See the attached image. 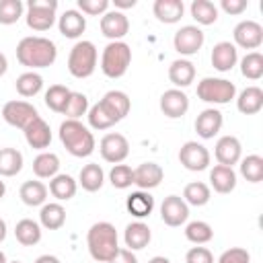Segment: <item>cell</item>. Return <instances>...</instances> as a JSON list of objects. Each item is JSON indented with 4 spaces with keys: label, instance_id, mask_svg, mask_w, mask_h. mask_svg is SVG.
<instances>
[{
    "label": "cell",
    "instance_id": "6da1fadb",
    "mask_svg": "<svg viewBox=\"0 0 263 263\" xmlns=\"http://www.w3.org/2000/svg\"><path fill=\"white\" fill-rule=\"evenodd\" d=\"M58 58V47L51 39L41 37V35H29L23 37L16 45V60L21 66L29 68V70H39V68H47L55 62Z\"/></svg>",
    "mask_w": 263,
    "mask_h": 263
},
{
    "label": "cell",
    "instance_id": "7a4b0ae2",
    "mask_svg": "<svg viewBox=\"0 0 263 263\" xmlns=\"http://www.w3.org/2000/svg\"><path fill=\"white\" fill-rule=\"evenodd\" d=\"M88 253L97 263H109L119 251L117 230L111 222H95L86 234Z\"/></svg>",
    "mask_w": 263,
    "mask_h": 263
},
{
    "label": "cell",
    "instance_id": "3957f363",
    "mask_svg": "<svg viewBox=\"0 0 263 263\" xmlns=\"http://www.w3.org/2000/svg\"><path fill=\"white\" fill-rule=\"evenodd\" d=\"M60 142L76 158L90 156L97 146L92 132L78 119H64L60 123Z\"/></svg>",
    "mask_w": 263,
    "mask_h": 263
},
{
    "label": "cell",
    "instance_id": "277c9868",
    "mask_svg": "<svg viewBox=\"0 0 263 263\" xmlns=\"http://www.w3.org/2000/svg\"><path fill=\"white\" fill-rule=\"evenodd\" d=\"M132 64V47L125 41H109L101 53V70L107 78H121Z\"/></svg>",
    "mask_w": 263,
    "mask_h": 263
},
{
    "label": "cell",
    "instance_id": "5b68a950",
    "mask_svg": "<svg viewBox=\"0 0 263 263\" xmlns=\"http://www.w3.org/2000/svg\"><path fill=\"white\" fill-rule=\"evenodd\" d=\"M97 47L92 41H76L68 53V72L74 78H88L97 70Z\"/></svg>",
    "mask_w": 263,
    "mask_h": 263
},
{
    "label": "cell",
    "instance_id": "8992f818",
    "mask_svg": "<svg viewBox=\"0 0 263 263\" xmlns=\"http://www.w3.org/2000/svg\"><path fill=\"white\" fill-rule=\"evenodd\" d=\"M197 97L203 103H212V105H226L236 97V86L234 82L226 80V78H212L205 76L197 82Z\"/></svg>",
    "mask_w": 263,
    "mask_h": 263
},
{
    "label": "cell",
    "instance_id": "52a82bcc",
    "mask_svg": "<svg viewBox=\"0 0 263 263\" xmlns=\"http://www.w3.org/2000/svg\"><path fill=\"white\" fill-rule=\"evenodd\" d=\"M58 0H29L27 2V27L33 31H47L55 23Z\"/></svg>",
    "mask_w": 263,
    "mask_h": 263
},
{
    "label": "cell",
    "instance_id": "ba28073f",
    "mask_svg": "<svg viewBox=\"0 0 263 263\" xmlns=\"http://www.w3.org/2000/svg\"><path fill=\"white\" fill-rule=\"evenodd\" d=\"M35 117H39V113H37V109L29 101L14 99V101L4 103V107H2V119L8 125L18 127V129H25Z\"/></svg>",
    "mask_w": 263,
    "mask_h": 263
},
{
    "label": "cell",
    "instance_id": "9c48e42d",
    "mask_svg": "<svg viewBox=\"0 0 263 263\" xmlns=\"http://www.w3.org/2000/svg\"><path fill=\"white\" fill-rule=\"evenodd\" d=\"M99 152H101L103 160H107L111 164H121L129 154V142H127V138L123 134L111 132V134H105L101 138Z\"/></svg>",
    "mask_w": 263,
    "mask_h": 263
},
{
    "label": "cell",
    "instance_id": "30bf717a",
    "mask_svg": "<svg viewBox=\"0 0 263 263\" xmlns=\"http://www.w3.org/2000/svg\"><path fill=\"white\" fill-rule=\"evenodd\" d=\"M210 160H212L210 150H208L203 144L195 142V140L185 142V144L181 146V150H179V162H181L187 171H193V173L205 171V168L210 166Z\"/></svg>",
    "mask_w": 263,
    "mask_h": 263
},
{
    "label": "cell",
    "instance_id": "8fae6325",
    "mask_svg": "<svg viewBox=\"0 0 263 263\" xmlns=\"http://www.w3.org/2000/svg\"><path fill=\"white\" fill-rule=\"evenodd\" d=\"M203 41H205V35H203V31H201L199 27H195V25H185V27H181V29L175 33V37H173L175 51L181 53V55H195V53L201 49Z\"/></svg>",
    "mask_w": 263,
    "mask_h": 263
},
{
    "label": "cell",
    "instance_id": "7c38bea8",
    "mask_svg": "<svg viewBox=\"0 0 263 263\" xmlns=\"http://www.w3.org/2000/svg\"><path fill=\"white\" fill-rule=\"evenodd\" d=\"M232 37H234V45L242 49H257L263 43V27L257 21L245 18L234 27Z\"/></svg>",
    "mask_w": 263,
    "mask_h": 263
},
{
    "label": "cell",
    "instance_id": "4fadbf2b",
    "mask_svg": "<svg viewBox=\"0 0 263 263\" xmlns=\"http://www.w3.org/2000/svg\"><path fill=\"white\" fill-rule=\"evenodd\" d=\"M160 218L166 226H181L187 222L189 218V205L183 201L181 195H168L164 197V201L160 203Z\"/></svg>",
    "mask_w": 263,
    "mask_h": 263
},
{
    "label": "cell",
    "instance_id": "5bb4252c",
    "mask_svg": "<svg viewBox=\"0 0 263 263\" xmlns=\"http://www.w3.org/2000/svg\"><path fill=\"white\" fill-rule=\"evenodd\" d=\"M160 111L168 119H179L189 111V97L181 88H168L160 95Z\"/></svg>",
    "mask_w": 263,
    "mask_h": 263
},
{
    "label": "cell",
    "instance_id": "9a60e30c",
    "mask_svg": "<svg viewBox=\"0 0 263 263\" xmlns=\"http://www.w3.org/2000/svg\"><path fill=\"white\" fill-rule=\"evenodd\" d=\"M129 31V21L121 10H107L101 16V33L111 41H121Z\"/></svg>",
    "mask_w": 263,
    "mask_h": 263
},
{
    "label": "cell",
    "instance_id": "2e32d148",
    "mask_svg": "<svg viewBox=\"0 0 263 263\" xmlns=\"http://www.w3.org/2000/svg\"><path fill=\"white\" fill-rule=\"evenodd\" d=\"M99 103L115 123H119L132 109V101L123 90H107Z\"/></svg>",
    "mask_w": 263,
    "mask_h": 263
},
{
    "label": "cell",
    "instance_id": "e0dca14e",
    "mask_svg": "<svg viewBox=\"0 0 263 263\" xmlns=\"http://www.w3.org/2000/svg\"><path fill=\"white\" fill-rule=\"evenodd\" d=\"M214 156H216L218 164H224V166H232V164H236V162L242 158V146H240V140H238L236 136H222V138H218Z\"/></svg>",
    "mask_w": 263,
    "mask_h": 263
},
{
    "label": "cell",
    "instance_id": "ac0fdd59",
    "mask_svg": "<svg viewBox=\"0 0 263 263\" xmlns=\"http://www.w3.org/2000/svg\"><path fill=\"white\" fill-rule=\"evenodd\" d=\"M222 123H224L222 111H218L216 107H208V109H203L197 115V119H195V132H197L199 138L212 140L222 129Z\"/></svg>",
    "mask_w": 263,
    "mask_h": 263
},
{
    "label": "cell",
    "instance_id": "d6986e66",
    "mask_svg": "<svg viewBox=\"0 0 263 263\" xmlns=\"http://www.w3.org/2000/svg\"><path fill=\"white\" fill-rule=\"evenodd\" d=\"M23 134H25L27 144H29L31 148H35V150H45V148L51 144V129H49V123H47L41 115L35 117V119L23 129Z\"/></svg>",
    "mask_w": 263,
    "mask_h": 263
},
{
    "label": "cell",
    "instance_id": "ffe728a7",
    "mask_svg": "<svg viewBox=\"0 0 263 263\" xmlns=\"http://www.w3.org/2000/svg\"><path fill=\"white\" fill-rule=\"evenodd\" d=\"M162 179H164V171L156 162H142L134 168V185H138L142 191L158 187Z\"/></svg>",
    "mask_w": 263,
    "mask_h": 263
},
{
    "label": "cell",
    "instance_id": "44dd1931",
    "mask_svg": "<svg viewBox=\"0 0 263 263\" xmlns=\"http://www.w3.org/2000/svg\"><path fill=\"white\" fill-rule=\"evenodd\" d=\"M212 66L218 70V72H230L236 62H238V51H236V45L230 43V41H220L212 47Z\"/></svg>",
    "mask_w": 263,
    "mask_h": 263
},
{
    "label": "cell",
    "instance_id": "7402d4cb",
    "mask_svg": "<svg viewBox=\"0 0 263 263\" xmlns=\"http://www.w3.org/2000/svg\"><path fill=\"white\" fill-rule=\"evenodd\" d=\"M58 29L64 37L68 39H78L84 29H86V16L76 10V8H70V10H64L62 16H58Z\"/></svg>",
    "mask_w": 263,
    "mask_h": 263
},
{
    "label": "cell",
    "instance_id": "603a6c76",
    "mask_svg": "<svg viewBox=\"0 0 263 263\" xmlns=\"http://www.w3.org/2000/svg\"><path fill=\"white\" fill-rule=\"evenodd\" d=\"M123 240H125V249H129V251H142V249H146L150 245L152 232H150L148 224H144L142 220H136V222H129L125 226Z\"/></svg>",
    "mask_w": 263,
    "mask_h": 263
},
{
    "label": "cell",
    "instance_id": "cb8c5ba5",
    "mask_svg": "<svg viewBox=\"0 0 263 263\" xmlns=\"http://www.w3.org/2000/svg\"><path fill=\"white\" fill-rule=\"evenodd\" d=\"M152 12L160 23L175 25V23H179L183 18L185 4H183V0H154Z\"/></svg>",
    "mask_w": 263,
    "mask_h": 263
},
{
    "label": "cell",
    "instance_id": "d4e9b609",
    "mask_svg": "<svg viewBox=\"0 0 263 263\" xmlns=\"http://www.w3.org/2000/svg\"><path fill=\"white\" fill-rule=\"evenodd\" d=\"M125 208H127V212H129L134 218H138V220L148 218V216L152 214V210H154V197H152L148 191H142V189L132 191V193L127 195V199H125Z\"/></svg>",
    "mask_w": 263,
    "mask_h": 263
},
{
    "label": "cell",
    "instance_id": "484cf974",
    "mask_svg": "<svg viewBox=\"0 0 263 263\" xmlns=\"http://www.w3.org/2000/svg\"><path fill=\"white\" fill-rule=\"evenodd\" d=\"M168 80L175 84V88L189 86L195 80V66L189 60H185V58H179V60L171 62V66H168Z\"/></svg>",
    "mask_w": 263,
    "mask_h": 263
},
{
    "label": "cell",
    "instance_id": "4316f807",
    "mask_svg": "<svg viewBox=\"0 0 263 263\" xmlns=\"http://www.w3.org/2000/svg\"><path fill=\"white\" fill-rule=\"evenodd\" d=\"M210 185L214 187L216 193H230L236 187V173L232 166H224V164H216L210 171Z\"/></svg>",
    "mask_w": 263,
    "mask_h": 263
},
{
    "label": "cell",
    "instance_id": "83f0119b",
    "mask_svg": "<svg viewBox=\"0 0 263 263\" xmlns=\"http://www.w3.org/2000/svg\"><path fill=\"white\" fill-rule=\"evenodd\" d=\"M76 189H78V181L72 175H66V173H58L53 179H49V187H47V191L58 201L72 199L76 195Z\"/></svg>",
    "mask_w": 263,
    "mask_h": 263
},
{
    "label": "cell",
    "instance_id": "f1b7e54d",
    "mask_svg": "<svg viewBox=\"0 0 263 263\" xmlns=\"http://www.w3.org/2000/svg\"><path fill=\"white\" fill-rule=\"evenodd\" d=\"M236 109L242 115H255L263 109V90L259 86H247L236 97Z\"/></svg>",
    "mask_w": 263,
    "mask_h": 263
},
{
    "label": "cell",
    "instance_id": "f546056e",
    "mask_svg": "<svg viewBox=\"0 0 263 263\" xmlns=\"http://www.w3.org/2000/svg\"><path fill=\"white\" fill-rule=\"evenodd\" d=\"M39 224L45 228V230H58L66 224V210L60 201H49V203H43L41 205V212H39Z\"/></svg>",
    "mask_w": 263,
    "mask_h": 263
},
{
    "label": "cell",
    "instance_id": "4dcf8cb0",
    "mask_svg": "<svg viewBox=\"0 0 263 263\" xmlns=\"http://www.w3.org/2000/svg\"><path fill=\"white\" fill-rule=\"evenodd\" d=\"M103 183H105V173H103L101 164H97V162H88V164H84V166L80 168L78 185H80L84 191L95 193V191H99V189L103 187Z\"/></svg>",
    "mask_w": 263,
    "mask_h": 263
},
{
    "label": "cell",
    "instance_id": "1f68e13d",
    "mask_svg": "<svg viewBox=\"0 0 263 263\" xmlns=\"http://www.w3.org/2000/svg\"><path fill=\"white\" fill-rule=\"evenodd\" d=\"M14 236L23 247H35L41 240V224L31 218H23L14 226Z\"/></svg>",
    "mask_w": 263,
    "mask_h": 263
},
{
    "label": "cell",
    "instance_id": "d6a6232c",
    "mask_svg": "<svg viewBox=\"0 0 263 263\" xmlns=\"http://www.w3.org/2000/svg\"><path fill=\"white\" fill-rule=\"evenodd\" d=\"M33 173L39 179H53L60 173V158L53 152H39L33 160Z\"/></svg>",
    "mask_w": 263,
    "mask_h": 263
},
{
    "label": "cell",
    "instance_id": "836d02e7",
    "mask_svg": "<svg viewBox=\"0 0 263 263\" xmlns=\"http://www.w3.org/2000/svg\"><path fill=\"white\" fill-rule=\"evenodd\" d=\"M18 195L23 199L25 205H31V208H37V205H43L45 199H47V187L41 183V181H25L18 189Z\"/></svg>",
    "mask_w": 263,
    "mask_h": 263
},
{
    "label": "cell",
    "instance_id": "e575fe53",
    "mask_svg": "<svg viewBox=\"0 0 263 263\" xmlns=\"http://www.w3.org/2000/svg\"><path fill=\"white\" fill-rule=\"evenodd\" d=\"M23 171V154L16 148H0V177H14Z\"/></svg>",
    "mask_w": 263,
    "mask_h": 263
},
{
    "label": "cell",
    "instance_id": "d590c367",
    "mask_svg": "<svg viewBox=\"0 0 263 263\" xmlns=\"http://www.w3.org/2000/svg\"><path fill=\"white\" fill-rule=\"evenodd\" d=\"M210 199H212L210 185H205V183H201V181H191V183H187L185 189H183V201H185L187 205L201 208V205H205Z\"/></svg>",
    "mask_w": 263,
    "mask_h": 263
},
{
    "label": "cell",
    "instance_id": "8d00e7d4",
    "mask_svg": "<svg viewBox=\"0 0 263 263\" xmlns=\"http://www.w3.org/2000/svg\"><path fill=\"white\" fill-rule=\"evenodd\" d=\"M14 86H16V92H18L21 97L31 99V97H35V95L41 92V88H43V78H41V74L29 70V72H23V74L16 78Z\"/></svg>",
    "mask_w": 263,
    "mask_h": 263
},
{
    "label": "cell",
    "instance_id": "74e56055",
    "mask_svg": "<svg viewBox=\"0 0 263 263\" xmlns=\"http://www.w3.org/2000/svg\"><path fill=\"white\" fill-rule=\"evenodd\" d=\"M191 16L197 21V25H214L218 21V6L210 0H193L191 6Z\"/></svg>",
    "mask_w": 263,
    "mask_h": 263
},
{
    "label": "cell",
    "instance_id": "f35d334b",
    "mask_svg": "<svg viewBox=\"0 0 263 263\" xmlns=\"http://www.w3.org/2000/svg\"><path fill=\"white\" fill-rule=\"evenodd\" d=\"M70 88L68 86H64V84H51L47 90H45V97H43V101H45V105L53 111V113H62L64 111V107H66V103H68V99H70Z\"/></svg>",
    "mask_w": 263,
    "mask_h": 263
},
{
    "label": "cell",
    "instance_id": "ab89813d",
    "mask_svg": "<svg viewBox=\"0 0 263 263\" xmlns=\"http://www.w3.org/2000/svg\"><path fill=\"white\" fill-rule=\"evenodd\" d=\"M240 162V175L249 183H261L263 181V158L259 154H249L238 160Z\"/></svg>",
    "mask_w": 263,
    "mask_h": 263
},
{
    "label": "cell",
    "instance_id": "60d3db41",
    "mask_svg": "<svg viewBox=\"0 0 263 263\" xmlns=\"http://www.w3.org/2000/svg\"><path fill=\"white\" fill-rule=\"evenodd\" d=\"M185 238L193 245H205L214 238V230L208 222L203 220H193L185 226Z\"/></svg>",
    "mask_w": 263,
    "mask_h": 263
},
{
    "label": "cell",
    "instance_id": "b9f144b4",
    "mask_svg": "<svg viewBox=\"0 0 263 263\" xmlns=\"http://www.w3.org/2000/svg\"><path fill=\"white\" fill-rule=\"evenodd\" d=\"M86 113H88V97L84 92H74L72 90L62 115H66V119H78L80 121V117L86 115Z\"/></svg>",
    "mask_w": 263,
    "mask_h": 263
},
{
    "label": "cell",
    "instance_id": "7bdbcfd3",
    "mask_svg": "<svg viewBox=\"0 0 263 263\" xmlns=\"http://www.w3.org/2000/svg\"><path fill=\"white\" fill-rule=\"evenodd\" d=\"M240 74L249 80H259L263 76V55L259 51H249L240 60Z\"/></svg>",
    "mask_w": 263,
    "mask_h": 263
},
{
    "label": "cell",
    "instance_id": "ee69618b",
    "mask_svg": "<svg viewBox=\"0 0 263 263\" xmlns=\"http://www.w3.org/2000/svg\"><path fill=\"white\" fill-rule=\"evenodd\" d=\"M109 181L115 189H127L134 185V168L129 164H113L109 171Z\"/></svg>",
    "mask_w": 263,
    "mask_h": 263
},
{
    "label": "cell",
    "instance_id": "f6af8a7d",
    "mask_svg": "<svg viewBox=\"0 0 263 263\" xmlns=\"http://www.w3.org/2000/svg\"><path fill=\"white\" fill-rule=\"evenodd\" d=\"M25 12L21 0H0V25H14Z\"/></svg>",
    "mask_w": 263,
    "mask_h": 263
},
{
    "label": "cell",
    "instance_id": "bcb514c9",
    "mask_svg": "<svg viewBox=\"0 0 263 263\" xmlns=\"http://www.w3.org/2000/svg\"><path fill=\"white\" fill-rule=\"evenodd\" d=\"M86 117H88V125L92 129H109L115 125V121L107 115V111L101 107V103H95L92 107H88Z\"/></svg>",
    "mask_w": 263,
    "mask_h": 263
},
{
    "label": "cell",
    "instance_id": "7dc6e473",
    "mask_svg": "<svg viewBox=\"0 0 263 263\" xmlns=\"http://www.w3.org/2000/svg\"><path fill=\"white\" fill-rule=\"evenodd\" d=\"M78 10L88 16H103L109 10V0H78Z\"/></svg>",
    "mask_w": 263,
    "mask_h": 263
},
{
    "label": "cell",
    "instance_id": "c3c4849f",
    "mask_svg": "<svg viewBox=\"0 0 263 263\" xmlns=\"http://www.w3.org/2000/svg\"><path fill=\"white\" fill-rule=\"evenodd\" d=\"M218 263H251V255L242 247H232V249H226L220 255Z\"/></svg>",
    "mask_w": 263,
    "mask_h": 263
},
{
    "label": "cell",
    "instance_id": "681fc988",
    "mask_svg": "<svg viewBox=\"0 0 263 263\" xmlns=\"http://www.w3.org/2000/svg\"><path fill=\"white\" fill-rule=\"evenodd\" d=\"M185 263H214V255L208 247H191L185 255Z\"/></svg>",
    "mask_w": 263,
    "mask_h": 263
},
{
    "label": "cell",
    "instance_id": "f907efd6",
    "mask_svg": "<svg viewBox=\"0 0 263 263\" xmlns=\"http://www.w3.org/2000/svg\"><path fill=\"white\" fill-rule=\"evenodd\" d=\"M247 6H249L247 0H222L220 2V8L226 14H242L247 10Z\"/></svg>",
    "mask_w": 263,
    "mask_h": 263
},
{
    "label": "cell",
    "instance_id": "816d5d0a",
    "mask_svg": "<svg viewBox=\"0 0 263 263\" xmlns=\"http://www.w3.org/2000/svg\"><path fill=\"white\" fill-rule=\"evenodd\" d=\"M109 263H138V257L134 255V251L119 247V251L115 253V257H113Z\"/></svg>",
    "mask_w": 263,
    "mask_h": 263
},
{
    "label": "cell",
    "instance_id": "f5cc1de1",
    "mask_svg": "<svg viewBox=\"0 0 263 263\" xmlns=\"http://www.w3.org/2000/svg\"><path fill=\"white\" fill-rule=\"evenodd\" d=\"M113 6L115 10H125V8H134L136 6V0H113Z\"/></svg>",
    "mask_w": 263,
    "mask_h": 263
},
{
    "label": "cell",
    "instance_id": "db71d44e",
    "mask_svg": "<svg viewBox=\"0 0 263 263\" xmlns=\"http://www.w3.org/2000/svg\"><path fill=\"white\" fill-rule=\"evenodd\" d=\"M35 263H62L55 255H39L37 259H35Z\"/></svg>",
    "mask_w": 263,
    "mask_h": 263
},
{
    "label": "cell",
    "instance_id": "11a10c76",
    "mask_svg": "<svg viewBox=\"0 0 263 263\" xmlns=\"http://www.w3.org/2000/svg\"><path fill=\"white\" fill-rule=\"evenodd\" d=\"M6 70H8V60H6V55L0 51V76H4Z\"/></svg>",
    "mask_w": 263,
    "mask_h": 263
},
{
    "label": "cell",
    "instance_id": "9f6ffc18",
    "mask_svg": "<svg viewBox=\"0 0 263 263\" xmlns=\"http://www.w3.org/2000/svg\"><path fill=\"white\" fill-rule=\"evenodd\" d=\"M148 263H171V259H168V257H162V255H156V257H152Z\"/></svg>",
    "mask_w": 263,
    "mask_h": 263
},
{
    "label": "cell",
    "instance_id": "6f0895ef",
    "mask_svg": "<svg viewBox=\"0 0 263 263\" xmlns=\"http://www.w3.org/2000/svg\"><path fill=\"white\" fill-rule=\"evenodd\" d=\"M6 238V222L0 218V242Z\"/></svg>",
    "mask_w": 263,
    "mask_h": 263
},
{
    "label": "cell",
    "instance_id": "680465c9",
    "mask_svg": "<svg viewBox=\"0 0 263 263\" xmlns=\"http://www.w3.org/2000/svg\"><path fill=\"white\" fill-rule=\"evenodd\" d=\"M4 193H6V183H4L2 179H0V199L4 197Z\"/></svg>",
    "mask_w": 263,
    "mask_h": 263
},
{
    "label": "cell",
    "instance_id": "91938a15",
    "mask_svg": "<svg viewBox=\"0 0 263 263\" xmlns=\"http://www.w3.org/2000/svg\"><path fill=\"white\" fill-rule=\"evenodd\" d=\"M0 263H8V261H6V255H4L2 251H0Z\"/></svg>",
    "mask_w": 263,
    "mask_h": 263
},
{
    "label": "cell",
    "instance_id": "94428289",
    "mask_svg": "<svg viewBox=\"0 0 263 263\" xmlns=\"http://www.w3.org/2000/svg\"><path fill=\"white\" fill-rule=\"evenodd\" d=\"M8 263H21V261H8Z\"/></svg>",
    "mask_w": 263,
    "mask_h": 263
}]
</instances>
